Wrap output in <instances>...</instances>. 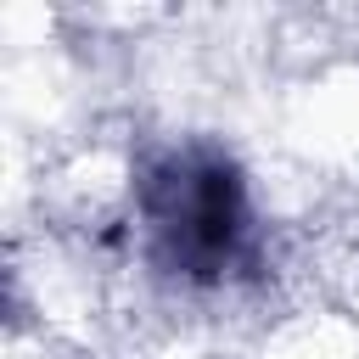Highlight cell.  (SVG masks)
<instances>
[{
	"mask_svg": "<svg viewBox=\"0 0 359 359\" xmlns=\"http://www.w3.org/2000/svg\"><path fill=\"white\" fill-rule=\"evenodd\" d=\"M146 219L157 247L180 264V269H224L247 236V208H241V185L230 168L219 163H168L151 180L146 196Z\"/></svg>",
	"mask_w": 359,
	"mask_h": 359,
	"instance_id": "obj_1",
	"label": "cell"
}]
</instances>
